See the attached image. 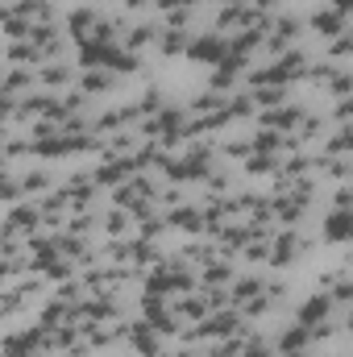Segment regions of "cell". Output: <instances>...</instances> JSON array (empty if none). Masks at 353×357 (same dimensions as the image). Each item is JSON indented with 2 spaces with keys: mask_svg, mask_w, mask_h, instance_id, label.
Segmentation results:
<instances>
[{
  "mask_svg": "<svg viewBox=\"0 0 353 357\" xmlns=\"http://www.w3.org/2000/svg\"><path fill=\"white\" fill-rule=\"evenodd\" d=\"M150 295H175V291H191L195 287V274L187 270L183 258H171V262H158L150 270Z\"/></svg>",
  "mask_w": 353,
  "mask_h": 357,
  "instance_id": "cell-1",
  "label": "cell"
},
{
  "mask_svg": "<svg viewBox=\"0 0 353 357\" xmlns=\"http://www.w3.org/2000/svg\"><path fill=\"white\" fill-rule=\"evenodd\" d=\"M229 50H233V42H229L225 33H200V38H191V46H187V54H191L195 63H212V67H220V63L229 59Z\"/></svg>",
  "mask_w": 353,
  "mask_h": 357,
  "instance_id": "cell-2",
  "label": "cell"
},
{
  "mask_svg": "<svg viewBox=\"0 0 353 357\" xmlns=\"http://www.w3.org/2000/svg\"><path fill=\"white\" fill-rule=\"evenodd\" d=\"M125 341H129V349L142 357H158L163 354V341H158V328L146 320V324H129V333H125Z\"/></svg>",
  "mask_w": 353,
  "mask_h": 357,
  "instance_id": "cell-3",
  "label": "cell"
},
{
  "mask_svg": "<svg viewBox=\"0 0 353 357\" xmlns=\"http://www.w3.org/2000/svg\"><path fill=\"white\" fill-rule=\"evenodd\" d=\"M38 84H42L46 91H67L71 84H75V71H71L63 59H50V63L38 67Z\"/></svg>",
  "mask_w": 353,
  "mask_h": 357,
  "instance_id": "cell-4",
  "label": "cell"
},
{
  "mask_svg": "<svg viewBox=\"0 0 353 357\" xmlns=\"http://www.w3.org/2000/svg\"><path fill=\"white\" fill-rule=\"evenodd\" d=\"M75 88H84L88 96H104V91L117 88V71H108V67H88Z\"/></svg>",
  "mask_w": 353,
  "mask_h": 357,
  "instance_id": "cell-5",
  "label": "cell"
},
{
  "mask_svg": "<svg viewBox=\"0 0 353 357\" xmlns=\"http://www.w3.org/2000/svg\"><path fill=\"white\" fill-rule=\"evenodd\" d=\"M312 29L324 33V38H341L345 33V8H320L312 17Z\"/></svg>",
  "mask_w": 353,
  "mask_h": 357,
  "instance_id": "cell-6",
  "label": "cell"
},
{
  "mask_svg": "<svg viewBox=\"0 0 353 357\" xmlns=\"http://www.w3.org/2000/svg\"><path fill=\"white\" fill-rule=\"evenodd\" d=\"M324 237H329V241H350L353 237V208H337V212H329V220H324Z\"/></svg>",
  "mask_w": 353,
  "mask_h": 357,
  "instance_id": "cell-7",
  "label": "cell"
},
{
  "mask_svg": "<svg viewBox=\"0 0 353 357\" xmlns=\"http://www.w3.org/2000/svg\"><path fill=\"white\" fill-rule=\"evenodd\" d=\"M258 295H266V278H258V274H241L237 282H233V303H250V299H258Z\"/></svg>",
  "mask_w": 353,
  "mask_h": 357,
  "instance_id": "cell-8",
  "label": "cell"
},
{
  "mask_svg": "<svg viewBox=\"0 0 353 357\" xmlns=\"http://www.w3.org/2000/svg\"><path fill=\"white\" fill-rule=\"evenodd\" d=\"M21 191H25L29 199H33V195L42 199V195L50 191V171H46V167H29V171H21Z\"/></svg>",
  "mask_w": 353,
  "mask_h": 357,
  "instance_id": "cell-9",
  "label": "cell"
},
{
  "mask_svg": "<svg viewBox=\"0 0 353 357\" xmlns=\"http://www.w3.org/2000/svg\"><path fill=\"white\" fill-rule=\"evenodd\" d=\"M324 291L333 303H353V274H324Z\"/></svg>",
  "mask_w": 353,
  "mask_h": 357,
  "instance_id": "cell-10",
  "label": "cell"
},
{
  "mask_svg": "<svg viewBox=\"0 0 353 357\" xmlns=\"http://www.w3.org/2000/svg\"><path fill=\"white\" fill-rule=\"evenodd\" d=\"M150 42H158V29H154L150 21H137V25L125 29V46H129V50H142V46H150Z\"/></svg>",
  "mask_w": 353,
  "mask_h": 357,
  "instance_id": "cell-11",
  "label": "cell"
},
{
  "mask_svg": "<svg viewBox=\"0 0 353 357\" xmlns=\"http://www.w3.org/2000/svg\"><path fill=\"white\" fill-rule=\"evenodd\" d=\"M129 220H137V216H133V212H125V208H112V212H104V216H100V229H104L108 237H125Z\"/></svg>",
  "mask_w": 353,
  "mask_h": 357,
  "instance_id": "cell-12",
  "label": "cell"
},
{
  "mask_svg": "<svg viewBox=\"0 0 353 357\" xmlns=\"http://www.w3.org/2000/svg\"><path fill=\"white\" fill-rule=\"evenodd\" d=\"M200 282H204V287H212V291H225V287L233 282V266H229V262H212V266H204Z\"/></svg>",
  "mask_w": 353,
  "mask_h": 357,
  "instance_id": "cell-13",
  "label": "cell"
},
{
  "mask_svg": "<svg viewBox=\"0 0 353 357\" xmlns=\"http://www.w3.org/2000/svg\"><path fill=\"white\" fill-rule=\"evenodd\" d=\"M187 46H191L187 29H163V33H158V50H163L167 59H171V54H183Z\"/></svg>",
  "mask_w": 353,
  "mask_h": 357,
  "instance_id": "cell-14",
  "label": "cell"
},
{
  "mask_svg": "<svg viewBox=\"0 0 353 357\" xmlns=\"http://www.w3.org/2000/svg\"><path fill=\"white\" fill-rule=\"evenodd\" d=\"M254 100H258L262 108H283V104H287V88H283V84H266V88H254Z\"/></svg>",
  "mask_w": 353,
  "mask_h": 357,
  "instance_id": "cell-15",
  "label": "cell"
},
{
  "mask_svg": "<svg viewBox=\"0 0 353 357\" xmlns=\"http://www.w3.org/2000/svg\"><path fill=\"white\" fill-rule=\"evenodd\" d=\"M320 133H324V116L303 112V121H299V142H312V137H320Z\"/></svg>",
  "mask_w": 353,
  "mask_h": 357,
  "instance_id": "cell-16",
  "label": "cell"
},
{
  "mask_svg": "<svg viewBox=\"0 0 353 357\" xmlns=\"http://www.w3.org/2000/svg\"><path fill=\"white\" fill-rule=\"evenodd\" d=\"M329 154H353V125L341 129L337 137H329Z\"/></svg>",
  "mask_w": 353,
  "mask_h": 357,
  "instance_id": "cell-17",
  "label": "cell"
},
{
  "mask_svg": "<svg viewBox=\"0 0 353 357\" xmlns=\"http://www.w3.org/2000/svg\"><path fill=\"white\" fill-rule=\"evenodd\" d=\"M329 88H333V96H341V100L353 96V71H337V79H333Z\"/></svg>",
  "mask_w": 353,
  "mask_h": 357,
  "instance_id": "cell-18",
  "label": "cell"
},
{
  "mask_svg": "<svg viewBox=\"0 0 353 357\" xmlns=\"http://www.w3.org/2000/svg\"><path fill=\"white\" fill-rule=\"evenodd\" d=\"M337 8H345V13H350V8H353V0H337Z\"/></svg>",
  "mask_w": 353,
  "mask_h": 357,
  "instance_id": "cell-19",
  "label": "cell"
},
{
  "mask_svg": "<svg viewBox=\"0 0 353 357\" xmlns=\"http://www.w3.org/2000/svg\"><path fill=\"white\" fill-rule=\"evenodd\" d=\"M350 328H353V316H350Z\"/></svg>",
  "mask_w": 353,
  "mask_h": 357,
  "instance_id": "cell-20",
  "label": "cell"
}]
</instances>
